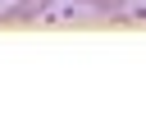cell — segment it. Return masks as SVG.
<instances>
[{"label": "cell", "mask_w": 146, "mask_h": 137, "mask_svg": "<svg viewBox=\"0 0 146 137\" xmlns=\"http://www.w3.org/2000/svg\"><path fill=\"white\" fill-rule=\"evenodd\" d=\"M78 5H91V9H100V14H119L128 0H78Z\"/></svg>", "instance_id": "7a4b0ae2"}, {"label": "cell", "mask_w": 146, "mask_h": 137, "mask_svg": "<svg viewBox=\"0 0 146 137\" xmlns=\"http://www.w3.org/2000/svg\"><path fill=\"white\" fill-rule=\"evenodd\" d=\"M32 18H36V14H32L23 0H18V5H9V9H0V27H23V23H32Z\"/></svg>", "instance_id": "6da1fadb"}, {"label": "cell", "mask_w": 146, "mask_h": 137, "mask_svg": "<svg viewBox=\"0 0 146 137\" xmlns=\"http://www.w3.org/2000/svg\"><path fill=\"white\" fill-rule=\"evenodd\" d=\"M23 5H27L32 14H46V9H50V0H23Z\"/></svg>", "instance_id": "3957f363"}]
</instances>
